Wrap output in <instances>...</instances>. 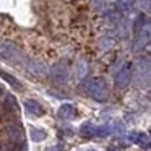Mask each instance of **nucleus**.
<instances>
[{"mask_svg":"<svg viewBox=\"0 0 151 151\" xmlns=\"http://www.w3.org/2000/svg\"><path fill=\"white\" fill-rule=\"evenodd\" d=\"M89 94L94 101L102 102L107 99V83L104 78H94L89 83Z\"/></svg>","mask_w":151,"mask_h":151,"instance_id":"2","label":"nucleus"},{"mask_svg":"<svg viewBox=\"0 0 151 151\" xmlns=\"http://www.w3.org/2000/svg\"><path fill=\"white\" fill-rule=\"evenodd\" d=\"M109 151H120V150H114V148H111V150H109Z\"/></svg>","mask_w":151,"mask_h":151,"instance_id":"20","label":"nucleus"},{"mask_svg":"<svg viewBox=\"0 0 151 151\" xmlns=\"http://www.w3.org/2000/svg\"><path fill=\"white\" fill-rule=\"evenodd\" d=\"M133 5V0H117L115 2V10L117 12H127L132 8Z\"/></svg>","mask_w":151,"mask_h":151,"instance_id":"14","label":"nucleus"},{"mask_svg":"<svg viewBox=\"0 0 151 151\" xmlns=\"http://www.w3.org/2000/svg\"><path fill=\"white\" fill-rule=\"evenodd\" d=\"M18 151H28V145H26V141H23V143L20 145V148H18Z\"/></svg>","mask_w":151,"mask_h":151,"instance_id":"19","label":"nucleus"},{"mask_svg":"<svg viewBox=\"0 0 151 151\" xmlns=\"http://www.w3.org/2000/svg\"><path fill=\"white\" fill-rule=\"evenodd\" d=\"M24 107H26V111L29 112L31 115H36V117H39V115L44 114L42 106L37 101H34V99H26V101H24Z\"/></svg>","mask_w":151,"mask_h":151,"instance_id":"9","label":"nucleus"},{"mask_svg":"<svg viewBox=\"0 0 151 151\" xmlns=\"http://www.w3.org/2000/svg\"><path fill=\"white\" fill-rule=\"evenodd\" d=\"M46 151H62V145H54V146H49Z\"/></svg>","mask_w":151,"mask_h":151,"instance_id":"18","label":"nucleus"},{"mask_svg":"<svg viewBox=\"0 0 151 151\" xmlns=\"http://www.w3.org/2000/svg\"><path fill=\"white\" fill-rule=\"evenodd\" d=\"M0 76H2V78H4L5 81L8 83V85H12V86H13L15 89H18V91H21V89H23V85H21V81H20V80H17L13 75L7 73L5 70H0Z\"/></svg>","mask_w":151,"mask_h":151,"instance_id":"10","label":"nucleus"},{"mask_svg":"<svg viewBox=\"0 0 151 151\" xmlns=\"http://www.w3.org/2000/svg\"><path fill=\"white\" fill-rule=\"evenodd\" d=\"M0 55L12 62H20L23 54L15 44L8 42V41H0Z\"/></svg>","mask_w":151,"mask_h":151,"instance_id":"4","label":"nucleus"},{"mask_svg":"<svg viewBox=\"0 0 151 151\" xmlns=\"http://www.w3.org/2000/svg\"><path fill=\"white\" fill-rule=\"evenodd\" d=\"M133 47L135 50H141L143 47L148 46L150 42V20H148L146 15L140 13L137 18H135L133 23Z\"/></svg>","mask_w":151,"mask_h":151,"instance_id":"1","label":"nucleus"},{"mask_svg":"<svg viewBox=\"0 0 151 151\" xmlns=\"http://www.w3.org/2000/svg\"><path fill=\"white\" fill-rule=\"evenodd\" d=\"M0 94H2V86H0Z\"/></svg>","mask_w":151,"mask_h":151,"instance_id":"21","label":"nucleus"},{"mask_svg":"<svg viewBox=\"0 0 151 151\" xmlns=\"http://www.w3.org/2000/svg\"><path fill=\"white\" fill-rule=\"evenodd\" d=\"M86 73H88V63H86L85 60H81V62L76 63V76L81 80L86 76Z\"/></svg>","mask_w":151,"mask_h":151,"instance_id":"15","label":"nucleus"},{"mask_svg":"<svg viewBox=\"0 0 151 151\" xmlns=\"http://www.w3.org/2000/svg\"><path fill=\"white\" fill-rule=\"evenodd\" d=\"M59 117L63 119V120H70V119H75L76 117V109L73 107L72 104H62L59 107Z\"/></svg>","mask_w":151,"mask_h":151,"instance_id":"8","label":"nucleus"},{"mask_svg":"<svg viewBox=\"0 0 151 151\" xmlns=\"http://www.w3.org/2000/svg\"><path fill=\"white\" fill-rule=\"evenodd\" d=\"M135 76H137L138 85H145L148 86L150 83V59L148 57H143L137 62L135 65Z\"/></svg>","mask_w":151,"mask_h":151,"instance_id":"3","label":"nucleus"},{"mask_svg":"<svg viewBox=\"0 0 151 151\" xmlns=\"http://www.w3.org/2000/svg\"><path fill=\"white\" fill-rule=\"evenodd\" d=\"M128 141L140 145L145 150L150 148V137H148V133H143V132H130L128 133Z\"/></svg>","mask_w":151,"mask_h":151,"instance_id":"7","label":"nucleus"},{"mask_svg":"<svg viewBox=\"0 0 151 151\" xmlns=\"http://www.w3.org/2000/svg\"><path fill=\"white\" fill-rule=\"evenodd\" d=\"M29 133H31V140L36 141V143L42 141L44 138L47 137V133L42 130V128H36V127H31V128H29Z\"/></svg>","mask_w":151,"mask_h":151,"instance_id":"13","label":"nucleus"},{"mask_svg":"<svg viewBox=\"0 0 151 151\" xmlns=\"http://www.w3.org/2000/svg\"><path fill=\"white\" fill-rule=\"evenodd\" d=\"M132 76H133V72H132V65H124L120 70L117 72V75H115V86H117L119 89H124L128 86V83H130Z\"/></svg>","mask_w":151,"mask_h":151,"instance_id":"5","label":"nucleus"},{"mask_svg":"<svg viewBox=\"0 0 151 151\" xmlns=\"http://www.w3.org/2000/svg\"><path fill=\"white\" fill-rule=\"evenodd\" d=\"M5 111L12 115H18V104H17V99L13 98L12 94H8L5 98Z\"/></svg>","mask_w":151,"mask_h":151,"instance_id":"12","label":"nucleus"},{"mask_svg":"<svg viewBox=\"0 0 151 151\" xmlns=\"http://www.w3.org/2000/svg\"><path fill=\"white\" fill-rule=\"evenodd\" d=\"M111 135V127L109 125H101V127H96V137H107Z\"/></svg>","mask_w":151,"mask_h":151,"instance_id":"16","label":"nucleus"},{"mask_svg":"<svg viewBox=\"0 0 151 151\" xmlns=\"http://www.w3.org/2000/svg\"><path fill=\"white\" fill-rule=\"evenodd\" d=\"M88 151H96V150H88Z\"/></svg>","mask_w":151,"mask_h":151,"instance_id":"22","label":"nucleus"},{"mask_svg":"<svg viewBox=\"0 0 151 151\" xmlns=\"http://www.w3.org/2000/svg\"><path fill=\"white\" fill-rule=\"evenodd\" d=\"M50 75H52V80H54V81H55V83H60V85L68 81V72H67L65 65H62V63H57V65H54Z\"/></svg>","mask_w":151,"mask_h":151,"instance_id":"6","label":"nucleus"},{"mask_svg":"<svg viewBox=\"0 0 151 151\" xmlns=\"http://www.w3.org/2000/svg\"><path fill=\"white\" fill-rule=\"evenodd\" d=\"M80 135L86 138L96 137V125H93L91 122H83L81 127H80Z\"/></svg>","mask_w":151,"mask_h":151,"instance_id":"11","label":"nucleus"},{"mask_svg":"<svg viewBox=\"0 0 151 151\" xmlns=\"http://www.w3.org/2000/svg\"><path fill=\"white\" fill-rule=\"evenodd\" d=\"M138 7L145 12L150 10V0H138Z\"/></svg>","mask_w":151,"mask_h":151,"instance_id":"17","label":"nucleus"}]
</instances>
